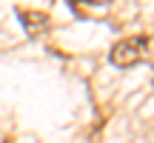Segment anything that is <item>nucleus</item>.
I'll use <instances>...</instances> for the list:
<instances>
[{"instance_id": "obj_2", "label": "nucleus", "mask_w": 154, "mask_h": 143, "mask_svg": "<svg viewBox=\"0 0 154 143\" xmlns=\"http://www.w3.org/2000/svg\"><path fill=\"white\" fill-rule=\"evenodd\" d=\"M17 20L26 26V32H32V34H37V32H43L46 26H49V14L46 11H40V9H17Z\"/></svg>"}, {"instance_id": "obj_1", "label": "nucleus", "mask_w": 154, "mask_h": 143, "mask_svg": "<svg viewBox=\"0 0 154 143\" xmlns=\"http://www.w3.org/2000/svg\"><path fill=\"white\" fill-rule=\"evenodd\" d=\"M146 55H149L146 37H123V40H117V43L111 46L109 60H111V66H117V69H131V66H137V63H143Z\"/></svg>"}]
</instances>
